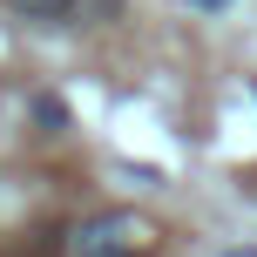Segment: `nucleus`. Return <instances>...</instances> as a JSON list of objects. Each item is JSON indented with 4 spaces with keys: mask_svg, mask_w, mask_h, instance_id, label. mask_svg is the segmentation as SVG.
Here are the masks:
<instances>
[{
    "mask_svg": "<svg viewBox=\"0 0 257 257\" xmlns=\"http://www.w3.org/2000/svg\"><path fill=\"white\" fill-rule=\"evenodd\" d=\"M7 7L21 14V21H41V27H68L81 0H7Z\"/></svg>",
    "mask_w": 257,
    "mask_h": 257,
    "instance_id": "obj_2",
    "label": "nucleus"
},
{
    "mask_svg": "<svg viewBox=\"0 0 257 257\" xmlns=\"http://www.w3.org/2000/svg\"><path fill=\"white\" fill-rule=\"evenodd\" d=\"M142 244H149V223L136 210H102L75 230V257H136Z\"/></svg>",
    "mask_w": 257,
    "mask_h": 257,
    "instance_id": "obj_1",
    "label": "nucleus"
}]
</instances>
